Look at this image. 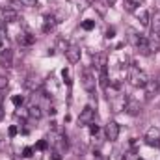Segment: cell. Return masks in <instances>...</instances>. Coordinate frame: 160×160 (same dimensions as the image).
<instances>
[{
  "label": "cell",
  "mask_w": 160,
  "mask_h": 160,
  "mask_svg": "<svg viewBox=\"0 0 160 160\" xmlns=\"http://www.w3.org/2000/svg\"><path fill=\"white\" fill-rule=\"evenodd\" d=\"M128 82L134 88H145V84L149 82V77L136 65H128Z\"/></svg>",
  "instance_id": "cell-1"
},
{
  "label": "cell",
  "mask_w": 160,
  "mask_h": 160,
  "mask_svg": "<svg viewBox=\"0 0 160 160\" xmlns=\"http://www.w3.org/2000/svg\"><path fill=\"white\" fill-rule=\"evenodd\" d=\"M47 140H48V142L52 143V147H54V149H58V151H60V149H63V147H67V138H65V134H63V132H60V130H56V128L50 132V136H48Z\"/></svg>",
  "instance_id": "cell-2"
},
{
  "label": "cell",
  "mask_w": 160,
  "mask_h": 160,
  "mask_svg": "<svg viewBox=\"0 0 160 160\" xmlns=\"http://www.w3.org/2000/svg\"><path fill=\"white\" fill-rule=\"evenodd\" d=\"M145 143H147L149 147H157V145H160V128L151 127V128L147 130V134H145Z\"/></svg>",
  "instance_id": "cell-3"
},
{
  "label": "cell",
  "mask_w": 160,
  "mask_h": 160,
  "mask_svg": "<svg viewBox=\"0 0 160 160\" xmlns=\"http://www.w3.org/2000/svg\"><path fill=\"white\" fill-rule=\"evenodd\" d=\"M104 134H106V140L110 142H116L119 138V125L116 121H108L106 127H104Z\"/></svg>",
  "instance_id": "cell-4"
},
{
  "label": "cell",
  "mask_w": 160,
  "mask_h": 160,
  "mask_svg": "<svg viewBox=\"0 0 160 160\" xmlns=\"http://www.w3.org/2000/svg\"><path fill=\"white\" fill-rule=\"evenodd\" d=\"M24 88L28 89V91H39L41 88H43V80H41V77H38V75H30L28 78L24 80Z\"/></svg>",
  "instance_id": "cell-5"
},
{
  "label": "cell",
  "mask_w": 160,
  "mask_h": 160,
  "mask_svg": "<svg viewBox=\"0 0 160 160\" xmlns=\"http://www.w3.org/2000/svg\"><path fill=\"white\" fill-rule=\"evenodd\" d=\"M82 86H84V89L88 91V93H93L95 91V77L91 75V71H84L82 73Z\"/></svg>",
  "instance_id": "cell-6"
},
{
  "label": "cell",
  "mask_w": 160,
  "mask_h": 160,
  "mask_svg": "<svg viewBox=\"0 0 160 160\" xmlns=\"http://www.w3.org/2000/svg\"><path fill=\"white\" fill-rule=\"evenodd\" d=\"M127 102H128V97L127 95H116V97H112V110L118 114V112H123L125 110V106H127Z\"/></svg>",
  "instance_id": "cell-7"
},
{
  "label": "cell",
  "mask_w": 160,
  "mask_h": 160,
  "mask_svg": "<svg viewBox=\"0 0 160 160\" xmlns=\"http://www.w3.org/2000/svg\"><path fill=\"white\" fill-rule=\"evenodd\" d=\"M93 116H95V110L88 104V106H84V110L80 112L78 123H82V125H89V123H93Z\"/></svg>",
  "instance_id": "cell-8"
},
{
  "label": "cell",
  "mask_w": 160,
  "mask_h": 160,
  "mask_svg": "<svg viewBox=\"0 0 160 160\" xmlns=\"http://www.w3.org/2000/svg\"><path fill=\"white\" fill-rule=\"evenodd\" d=\"M0 65L9 69L13 65V52L9 48H0Z\"/></svg>",
  "instance_id": "cell-9"
},
{
  "label": "cell",
  "mask_w": 160,
  "mask_h": 160,
  "mask_svg": "<svg viewBox=\"0 0 160 160\" xmlns=\"http://www.w3.org/2000/svg\"><path fill=\"white\" fill-rule=\"evenodd\" d=\"M80 56H82L80 47H69V48L65 50V58L69 60V63H78V62H80Z\"/></svg>",
  "instance_id": "cell-10"
},
{
  "label": "cell",
  "mask_w": 160,
  "mask_h": 160,
  "mask_svg": "<svg viewBox=\"0 0 160 160\" xmlns=\"http://www.w3.org/2000/svg\"><path fill=\"white\" fill-rule=\"evenodd\" d=\"M58 22H60V21H58V17H56V15H47V17H45V21H43V32H45V34L52 32V30H54V26H56Z\"/></svg>",
  "instance_id": "cell-11"
},
{
  "label": "cell",
  "mask_w": 160,
  "mask_h": 160,
  "mask_svg": "<svg viewBox=\"0 0 160 160\" xmlns=\"http://www.w3.org/2000/svg\"><path fill=\"white\" fill-rule=\"evenodd\" d=\"M17 41H19L21 45L30 47V45H34V43H36V36H32L30 32H21V34L17 36Z\"/></svg>",
  "instance_id": "cell-12"
},
{
  "label": "cell",
  "mask_w": 160,
  "mask_h": 160,
  "mask_svg": "<svg viewBox=\"0 0 160 160\" xmlns=\"http://www.w3.org/2000/svg\"><path fill=\"white\" fill-rule=\"evenodd\" d=\"M145 95H147V99L149 97H153V93H157L158 91V82H157V78H149V82L145 84Z\"/></svg>",
  "instance_id": "cell-13"
},
{
  "label": "cell",
  "mask_w": 160,
  "mask_h": 160,
  "mask_svg": "<svg viewBox=\"0 0 160 160\" xmlns=\"http://www.w3.org/2000/svg\"><path fill=\"white\" fill-rule=\"evenodd\" d=\"M99 84H101L102 89L108 88V65H102L99 69Z\"/></svg>",
  "instance_id": "cell-14"
},
{
  "label": "cell",
  "mask_w": 160,
  "mask_h": 160,
  "mask_svg": "<svg viewBox=\"0 0 160 160\" xmlns=\"http://www.w3.org/2000/svg\"><path fill=\"white\" fill-rule=\"evenodd\" d=\"M2 17H4V22H15V21H19L17 11H15V9H11V8L4 9V11H2Z\"/></svg>",
  "instance_id": "cell-15"
},
{
  "label": "cell",
  "mask_w": 160,
  "mask_h": 160,
  "mask_svg": "<svg viewBox=\"0 0 160 160\" xmlns=\"http://www.w3.org/2000/svg\"><path fill=\"white\" fill-rule=\"evenodd\" d=\"M125 110H127V114H130V116H138V114L142 112V106H140L136 101H130V99H128V102H127Z\"/></svg>",
  "instance_id": "cell-16"
},
{
  "label": "cell",
  "mask_w": 160,
  "mask_h": 160,
  "mask_svg": "<svg viewBox=\"0 0 160 160\" xmlns=\"http://www.w3.org/2000/svg\"><path fill=\"white\" fill-rule=\"evenodd\" d=\"M134 15L140 19V22L143 24V26H149V13H147V9H134Z\"/></svg>",
  "instance_id": "cell-17"
},
{
  "label": "cell",
  "mask_w": 160,
  "mask_h": 160,
  "mask_svg": "<svg viewBox=\"0 0 160 160\" xmlns=\"http://www.w3.org/2000/svg\"><path fill=\"white\" fill-rule=\"evenodd\" d=\"M28 116H30L32 119H41L43 110H41L39 104H30V108H28Z\"/></svg>",
  "instance_id": "cell-18"
},
{
  "label": "cell",
  "mask_w": 160,
  "mask_h": 160,
  "mask_svg": "<svg viewBox=\"0 0 160 160\" xmlns=\"http://www.w3.org/2000/svg\"><path fill=\"white\" fill-rule=\"evenodd\" d=\"M93 63H95V69H101L102 65H106V56L101 54V52L93 54Z\"/></svg>",
  "instance_id": "cell-19"
},
{
  "label": "cell",
  "mask_w": 160,
  "mask_h": 160,
  "mask_svg": "<svg viewBox=\"0 0 160 160\" xmlns=\"http://www.w3.org/2000/svg\"><path fill=\"white\" fill-rule=\"evenodd\" d=\"M149 24L153 26V32H155V30L158 32V30H160V13H155V17L149 21Z\"/></svg>",
  "instance_id": "cell-20"
},
{
  "label": "cell",
  "mask_w": 160,
  "mask_h": 160,
  "mask_svg": "<svg viewBox=\"0 0 160 160\" xmlns=\"http://www.w3.org/2000/svg\"><path fill=\"white\" fill-rule=\"evenodd\" d=\"M11 102H13V106L21 108V106L24 104V97H22V95H13V97H11Z\"/></svg>",
  "instance_id": "cell-21"
},
{
  "label": "cell",
  "mask_w": 160,
  "mask_h": 160,
  "mask_svg": "<svg viewBox=\"0 0 160 160\" xmlns=\"http://www.w3.org/2000/svg\"><path fill=\"white\" fill-rule=\"evenodd\" d=\"M82 28H84V30H88V32H89V30H93V28H95V21L86 19V21L82 22Z\"/></svg>",
  "instance_id": "cell-22"
},
{
  "label": "cell",
  "mask_w": 160,
  "mask_h": 160,
  "mask_svg": "<svg viewBox=\"0 0 160 160\" xmlns=\"http://www.w3.org/2000/svg\"><path fill=\"white\" fill-rule=\"evenodd\" d=\"M47 147H48V140L45 138V140H39L38 143H36V149H39V151H47Z\"/></svg>",
  "instance_id": "cell-23"
},
{
  "label": "cell",
  "mask_w": 160,
  "mask_h": 160,
  "mask_svg": "<svg viewBox=\"0 0 160 160\" xmlns=\"http://www.w3.org/2000/svg\"><path fill=\"white\" fill-rule=\"evenodd\" d=\"M50 160H63V157H62V153L58 149H52L50 151Z\"/></svg>",
  "instance_id": "cell-24"
},
{
  "label": "cell",
  "mask_w": 160,
  "mask_h": 160,
  "mask_svg": "<svg viewBox=\"0 0 160 160\" xmlns=\"http://www.w3.org/2000/svg\"><path fill=\"white\" fill-rule=\"evenodd\" d=\"M17 132H19V128H17L15 125H9V128H8V136H9V138H15Z\"/></svg>",
  "instance_id": "cell-25"
},
{
  "label": "cell",
  "mask_w": 160,
  "mask_h": 160,
  "mask_svg": "<svg viewBox=\"0 0 160 160\" xmlns=\"http://www.w3.org/2000/svg\"><path fill=\"white\" fill-rule=\"evenodd\" d=\"M32 155H34V147H24V149H22V157H24V158H30Z\"/></svg>",
  "instance_id": "cell-26"
},
{
  "label": "cell",
  "mask_w": 160,
  "mask_h": 160,
  "mask_svg": "<svg viewBox=\"0 0 160 160\" xmlns=\"http://www.w3.org/2000/svg\"><path fill=\"white\" fill-rule=\"evenodd\" d=\"M8 84H9L8 77H0V91H2V89H6V88H8Z\"/></svg>",
  "instance_id": "cell-27"
},
{
  "label": "cell",
  "mask_w": 160,
  "mask_h": 160,
  "mask_svg": "<svg viewBox=\"0 0 160 160\" xmlns=\"http://www.w3.org/2000/svg\"><path fill=\"white\" fill-rule=\"evenodd\" d=\"M9 6H11V9H15V11H17V9L22 6V2H21V0H11V2H9Z\"/></svg>",
  "instance_id": "cell-28"
},
{
  "label": "cell",
  "mask_w": 160,
  "mask_h": 160,
  "mask_svg": "<svg viewBox=\"0 0 160 160\" xmlns=\"http://www.w3.org/2000/svg\"><path fill=\"white\" fill-rule=\"evenodd\" d=\"M58 48H62L63 52L69 48V45H67V41H63V39H58Z\"/></svg>",
  "instance_id": "cell-29"
},
{
  "label": "cell",
  "mask_w": 160,
  "mask_h": 160,
  "mask_svg": "<svg viewBox=\"0 0 160 160\" xmlns=\"http://www.w3.org/2000/svg\"><path fill=\"white\" fill-rule=\"evenodd\" d=\"M125 9H127V11H132V13H134V9H136V6H134V4H132L130 0H127V2H125Z\"/></svg>",
  "instance_id": "cell-30"
},
{
  "label": "cell",
  "mask_w": 160,
  "mask_h": 160,
  "mask_svg": "<svg viewBox=\"0 0 160 160\" xmlns=\"http://www.w3.org/2000/svg\"><path fill=\"white\" fill-rule=\"evenodd\" d=\"M97 132H99V127H97L95 123H89V134H91V136H95Z\"/></svg>",
  "instance_id": "cell-31"
},
{
  "label": "cell",
  "mask_w": 160,
  "mask_h": 160,
  "mask_svg": "<svg viewBox=\"0 0 160 160\" xmlns=\"http://www.w3.org/2000/svg\"><path fill=\"white\" fill-rule=\"evenodd\" d=\"M106 38H108V39L116 38V28H108V30H106Z\"/></svg>",
  "instance_id": "cell-32"
},
{
  "label": "cell",
  "mask_w": 160,
  "mask_h": 160,
  "mask_svg": "<svg viewBox=\"0 0 160 160\" xmlns=\"http://www.w3.org/2000/svg\"><path fill=\"white\" fill-rule=\"evenodd\" d=\"M21 2H22V6H30V8L38 6V0H21Z\"/></svg>",
  "instance_id": "cell-33"
},
{
  "label": "cell",
  "mask_w": 160,
  "mask_h": 160,
  "mask_svg": "<svg viewBox=\"0 0 160 160\" xmlns=\"http://www.w3.org/2000/svg\"><path fill=\"white\" fill-rule=\"evenodd\" d=\"M121 160H134V153H125Z\"/></svg>",
  "instance_id": "cell-34"
},
{
  "label": "cell",
  "mask_w": 160,
  "mask_h": 160,
  "mask_svg": "<svg viewBox=\"0 0 160 160\" xmlns=\"http://www.w3.org/2000/svg\"><path fill=\"white\" fill-rule=\"evenodd\" d=\"M93 6H95V8H97V9H99V13H101V15H104V8H102V6H101V4H99V2H95V4H93Z\"/></svg>",
  "instance_id": "cell-35"
},
{
  "label": "cell",
  "mask_w": 160,
  "mask_h": 160,
  "mask_svg": "<svg viewBox=\"0 0 160 160\" xmlns=\"http://www.w3.org/2000/svg\"><path fill=\"white\" fill-rule=\"evenodd\" d=\"M130 2H132L134 6H140V4H143V0H130Z\"/></svg>",
  "instance_id": "cell-36"
},
{
  "label": "cell",
  "mask_w": 160,
  "mask_h": 160,
  "mask_svg": "<svg viewBox=\"0 0 160 160\" xmlns=\"http://www.w3.org/2000/svg\"><path fill=\"white\" fill-rule=\"evenodd\" d=\"M2 118H4V108L0 106V121H2Z\"/></svg>",
  "instance_id": "cell-37"
},
{
  "label": "cell",
  "mask_w": 160,
  "mask_h": 160,
  "mask_svg": "<svg viewBox=\"0 0 160 160\" xmlns=\"http://www.w3.org/2000/svg\"><path fill=\"white\" fill-rule=\"evenodd\" d=\"M106 2H108V4H110V6H114V4H116V2H118V0H106Z\"/></svg>",
  "instance_id": "cell-38"
},
{
  "label": "cell",
  "mask_w": 160,
  "mask_h": 160,
  "mask_svg": "<svg viewBox=\"0 0 160 160\" xmlns=\"http://www.w3.org/2000/svg\"><path fill=\"white\" fill-rule=\"evenodd\" d=\"M95 160H104V158H102V157H101V155L97 153V157H95Z\"/></svg>",
  "instance_id": "cell-39"
},
{
  "label": "cell",
  "mask_w": 160,
  "mask_h": 160,
  "mask_svg": "<svg viewBox=\"0 0 160 160\" xmlns=\"http://www.w3.org/2000/svg\"><path fill=\"white\" fill-rule=\"evenodd\" d=\"M157 82H158V91H160V75H158V78H157Z\"/></svg>",
  "instance_id": "cell-40"
},
{
  "label": "cell",
  "mask_w": 160,
  "mask_h": 160,
  "mask_svg": "<svg viewBox=\"0 0 160 160\" xmlns=\"http://www.w3.org/2000/svg\"><path fill=\"white\" fill-rule=\"evenodd\" d=\"M157 39L160 41V30H158V32H157Z\"/></svg>",
  "instance_id": "cell-41"
},
{
  "label": "cell",
  "mask_w": 160,
  "mask_h": 160,
  "mask_svg": "<svg viewBox=\"0 0 160 160\" xmlns=\"http://www.w3.org/2000/svg\"><path fill=\"white\" fill-rule=\"evenodd\" d=\"M0 48H4V43H2V39H0Z\"/></svg>",
  "instance_id": "cell-42"
},
{
  "label": "cell",
  "mask_w": 160,
  "mask_h": 160,
  "mask_svg": "<svg viewBox=\"0 0 160 160\" xmlns=\"http://www.w3.org/2000/svg\"><path fill=\"white\" fill-rule=\"evenodd\" d=\"M138 160H142V158H138Z\"/></svg>",
  "instance_id": "cell-43"
}]
</instances>
